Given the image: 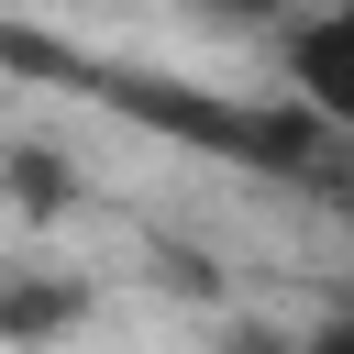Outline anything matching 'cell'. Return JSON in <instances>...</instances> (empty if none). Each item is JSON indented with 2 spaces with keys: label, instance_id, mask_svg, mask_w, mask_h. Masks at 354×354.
Instances as JSON below:
<instances>
[{
  "label": "cell",
  "instance_id": "7a4b0ae2",
  "mask_svg": "<svg viewBox=\"0 0 354 354\" xmlns=\"http://www.w3.org/2000/svg\"><path fill=\"white\" fill-rule=\"evenodd\" d=\"M288 354H354V332H321V343H288Z\"/></svg>",
  "mask_w": 354,
  "mask_h": 354
},
{
  "label": "cell",
  "instance_id": "6da1fadb",
  "mask_svg": "<svg viewBox=\"0 0 354 354\" xmlns=\"http://www.w3.org/2000/svg\"><path fill=\"white\" fill-rule=\"evenodd\" d=\"M266 55H277V88L321 133H354V0H299L266 33Z\"/></svg>",
  "mask_w": 354,
  "mask_h": 354
}]
</instances>
